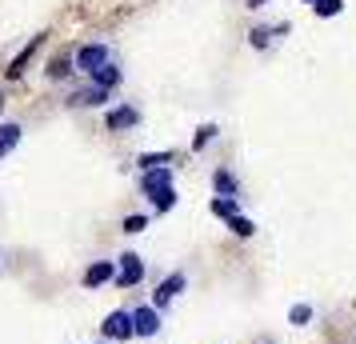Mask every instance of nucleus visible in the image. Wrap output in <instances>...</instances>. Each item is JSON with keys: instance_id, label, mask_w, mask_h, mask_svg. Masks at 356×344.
<instances>
[{"instance_id": "nucleus-1", "label": "nucleus", "mask_w": 356, "mask_h": 344, "mask_svg": "<svg viewBox=\"0 0 356 344\" xmlns=\"http://www.w3.org/2000/svg\"><path fill=\"white\" fill-rule=\"evenodd\" d=\"M100 332H104V341H132V336H136V320H132V312L116 309V312L104 316Z\"/></svg>"}, {"instance_id": "nucleus-2", "label": "nucleus", "mask_w": 356, "mask_h": 344, "mask_svg": "<svg viewBox=\"0 0 356 344\" xmlns=\"http://www.w3.org/2000/svg\"><path fill=\"white\" fill-rule=\"evenodd\" d=\"M184 288H188V277H184V272H168V277L156 284V293H152V309H168Z\"/></svg>"}, {"instance_id": "nucleus-3", "label": "nucleus", "mask_w": 356, "mask_h": 344, "mask_svg": "<svg viewBox=\"0 0 356 344\" xmlns=\"http://www.w3.org/2000/svg\"><path fill=\"white\" fill-rule=\"evenodd\" d=\"M145 280V261L136 256V252H124L120 261H116V284L120 288H136Z\"/></svg>"}, {"instance_id": "nucleus-4", "label": "nucleus", "mask_w": 356, "mask_h": 344, "mask_svg": "<svg viewBox=\"0 0 356 344\" xmlns=\"http://www.w3.org/2000/svg\"><path fill=\"white\" fill-rule=\"evenodd\" d=\"M108 65V44H84V49H76V68L81 72H97V68Z\"/></svg>"}, {"instance_id": "nucleus-5", "label": "nucleus", "mask_w": 356, "mask_h": 344, "mask_svg": "<svg viewBox=\"0 0 356 344\" xmlns=\"http://www.w3.org/2000/svg\"><path fill=\"white\" fill-rule=\"evenodd\" d=\"M136 124H140V108H132V104H120V108H113L104 116L108 132H124V129H136Z\"/></svg>"}, {"instance_id": "nucleus-6", "label": "nucleus", "mask_w": 356, "mask_h": 344, "mask_svg": "<svg viewBox=\"0 0 356 344\" xmlns=\"http://www.w3.org/2000/svg\"><path fill=\"white\" fill-rule=\"evenodd\" d=\"M161 188H172V168H148V172H140V193L148 197H156Z\"/></svg>"}, {"instance_id": "nucleus-7", "label": "nucleus", "mask_w": 356, "mask_h": 344, "mask_svg": "<svg viewBox=\"0 0 356 344\" xmlns=\"http://www.w3.org/2000/svg\"><path fill=\"white\" fill-rule=\"evenodd\" d=\"M132 320H136V336H156L161 332V309H152V304L132 309Z\"/></svg>"}, {"instance_id": "nucleus-8", "label": "nucleus", "mask_w": 356, "mask_h": 344, "mask_svg": "<svg viewBox=\"0 0 356 344\" xmlns=\"http://www.w3.org/2000/svg\"><path fill=\"white\" fill-rule=\"evenodd\" d=\"M108 280H116V261H92L84 268V288H100Z\"/></svg>"}, {"instance_id": "nucleus-9", "label": "nucleus", "mask_w": 356, "mask_h": 344, "mask_svg": "<svg viewBox=\"0 0 356 344\" xmlns=\"http://www.w3.org/2000/svg\"><path fill=\"white\" fill-rule=\"evenodd\" d=\"M108 100V88H97V84H88V88H76L72 97H68V104L72 108H100Z\"/></svg>"}, {"instance_id": "nucleus-10", "label": "nucleus", "mask_w": 356, "mask_h": 344, "mask_svg": "<svg viewBox=\"0 0 356 344\" xmlns=\"http://www.w3.org/2000/svg\"><path fill=\"white\" fill-rule=\"evenodd\" d=\"M40 44H44V36H33V40H29L24 49H20V56L13 60V65H8V81H20V76H24V65H29V56H33V52L40 49Z\"/></svg>"}, {"instance_id": "nucleus-11", "label": "nucleus", "mask_w": 356, "mask_h": 344, "mask_svg": "<svg viewBox=\"0 0 356 344\" xmlns=\"http://www.w3.org/2000/svg\"><path fill=\"white\" fill-rule=\"evenodd\" d=\"M20 136H24V129H20L17 120H4V124H0V156H8V152L20 145Z\"/></svg>"}, {"instance_id": "nucleus-12", "label": "nucleus", "mask_w": 356, "mask_h": 344, "mask_svg": "<svg viewBox=\"0 0 356 344\" xmlns=\"http://www.w3.org/2000/svg\"><path fill=\"white\" fill-rule=\"evenodd\" d=\"M120 76H124V72H120V65H113V60H108V65H104V68H97V72H92L88 81L97 84V88H108V92H113L116 84H120Z\"/></svg>"}, {"instance_id": "nucleus-13", "label": "nucleus", "mask_w": 356, "mask_h": 344, "mask_svg": "<svg viewBox=\"0 0 356 344\" xmlns=\"http://www.w3.org/2000/svg\"><path fill=\"white\" fill-rule=\"evenodd\" d=\"M212 188H216V197H236L241 193V184H236V177L228 168H216L212 172Z\"/></svg>"}, {"instance_id": "nucleus-14", "label": "nucleus", "mask_w": 356, "mask_h": 344, "mask_svg": "<svg viewBox=\"0 0 356 344\" xmlns=\"http://www.w3.org/2000/svg\"><path fill=\"white\" fill-rule=\"evenodd\" d=\"M273 36H289V24H273V28H252L248 40H252V49H268L273 44Z\"/></svg>"}, {"instance_id": "nucleus-15", "label": "nucleus", "mask_w": 356, "mask_h": 344, "mask_svg": "<svg viewBox=\"0 0 356 344\" xmlns=\"http://www.w3.org/2000/svg\"><path fill=\"white\" fill-rule=\"evenodd\" d=\"M209 213L220 216V220H232V216H241V208H236V197H212Z\"/></svg>"}, {"instance_id": "nucleus-16", "label": "nucleus", "mask_w": 356, "mask_h": 344, "mask_svg": "<svg viewBox=\"0 0 356 344\" xmlns=\"http://www.w3.org/2000/svg\"><path fill=\"white\" fill-rule=\"evenodd\" d=\"M148 204L156 208V216H161V213H168V208L177 204V188H161L156 197H148Z\"/></svg>"}, {"instance_id": "nucleus-17", "label": "nucleus", "mask_w": 356, "mask_h": 344, "mask_svg": "<svg viewBox=\"0 0 356 344\" xmlns=\"http://www.w3.org/2000/svg\"><path fill=\"white\" fill-rule=\"evenodd\" d=\"M228 229H232V236H241V240L257 236V224H252L248 216H232V220H228Z\"/></svg>"}, {"instance_id": "nucleus-18", "label": "nucleus", "mask_w": 356, "mask_h": 344, "mask_svg": "<svg viewBox=\"0 0 356 344\" xmlns=\"http://www.w3.org/2000/svg\"><path fill=\"white\" fill-rule=\"evenodd\" d=\"M216 136H220V129H216V124H200V129H196V140H193V152H200L204 145H212Z\"/></svg>"}, {"instance_id": "nucleus-19", "label": "nucleus", "mask_w": 356, "mask_h": 344, "mask_svg": "<svg viewBox=\"0 0 356 344\" xmlns=\"http://www.w3.org/2000/svg\"><path fill=\"white\" fill-rule=\"evenodd\" d=\"M168 161H172V152H145L136 164L148 172V168H168Z\"/></svg>"}, {"instance_id": "nucleus-20", "label": "nucleus", "mask_w": 356, "mask_h": 344, "mask_svg": "<svg viewBox=\"0 0 356 344\" xmlns=\"http://www.w3.org/2000/svg\"><path fill=\"white\" fill-rule=\"evenodd\" d=\"M312 13H316V17H340V13H344V0H316Z\"/></svg>"}, {"instance_id": "nucleus-21", "label": "nucleus", "mask_w": 356, "mask_h": 344, "mask_svg": "<svg viewBox=\"0 0 356 344\" xmlns=\"http://www.w3.org/2000/svg\"><path fill=\"white\" fill-rule=\"evenodd\" d=\"M308 320H312V304H296V309L289 312V325L292 328H305Z\"/></svg>"}, {"instance_id": "nucleus-22", "label": "nucleus", "mask_w": 356, "mask_h": 344, "mask_svg": "<svg viewBox=\"0 0 356 344\" xmlns=\"http://www.w3.org/2000/svg\"><path fill=\"white\" fill-rule=\"evenodd\" d=\"M120 229L136 236V232H145V229H148V216H145V213H132V216H124V224H120Z\"/></svg>"}, {"instance_id": "nucleus-23", "label": "nucleus", "mask_w": 356, "mask_h": 344, "mask_svg": "<svg viewBox=\"0 0 356 344\" xmlns=\"http://www.w3.org/2000/svg\"><path fill=\"white\" fill-rule=\"evenodd\" d=\"M68 72H72V60H65V56H56V60L49 65V76H52V81H65Z\"/></svg>"}, {"instance_id": "nucleus-24", "label": "nucleus", "mask_w": 356, "mask_h": 344, "mask_svg": "<svg viewBox=\"0 0 356 344\" xmlns=\"http://www.w3.org/2000/svg\"><path fill=\"white\" fill-rule=\"evenodd\" d=\"M260 4H268V0H248V8H260Z\"/></svg>"}, {"instance_id": "nucleus-25", "label": "nucleus", "mask_w": 356, "mask_h": 344, "mask_svg": "<svg viewBox=\"0 0 356 344\" xmlns=\"http://www.w3.org/2000/svg\"><path fill=\"white\" fill-rule=\"evenodd\" d=\"M305 4H316V0H305Z\"/></svg>"}]
</instances>
